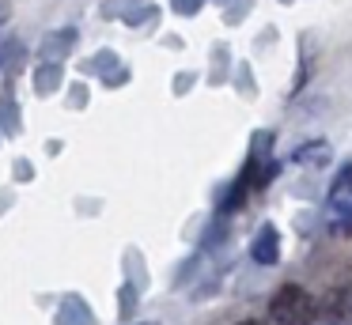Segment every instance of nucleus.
Returning a JSON list of instances; mask_svg holds the SVG:
<instances>
[{
    "mask_svg": "<svg viewBox=\"0 0 352 325\" xmlns=\"http://www.w3.org/2000/svg\"><path fill=\"white\" fill-rule=\"evenodd\" d=\"M269 314L280 325H311V322H318L322 306H318V299H314L311 291H303L299 284H284L280 291L273 295V302H269Z\"/></svg>",
    "mask_w": 352,
    "mask_h": 325,
    "instance_id": "f257e3e1",
    "label": "nucleus"
},
{
    "mask_svg": "<svg viewBox=\"0 0 352 325\" xmlns=\"http://www.w3.org/2000/svg\"><path fill=\"white\" fill-rule=\"evenodd\" d=\"M254 261H261V265L276 261V231L273 227H265V231L258 234V242H254Z\"/></svg>",
    "mask_w": 352,
    "mask_h": 325,
    "instance_id": "f03ea898",
    "label": "nucleus"
},
{
    "mask_svg": "<svg viewBox=\"0 0 352 325\" xmlns=\"http://www.w3.org/2000/svg\"><path fill=\"white\" fill-rule=\"evenodd\" d=\"M292 159H296V163H326V159H329V144H322V140L303 144Z\"/></svg>",
    "mask_w": 352,
    "mask_h": 325,
    "instance_id": "7ed1b4c3",
    "label": "nucleus"
},
{
    "mask_svg": "<svg viewBox=\"0 0 352 325\" xmlns=\"http://www.w3.org/2000/svg\"><path fill=\"white\" fill-rule=\"evenodd\" d=\"M349 189H352V166H344V170L337 174L333 189H329V201H333V204H341L344 197H349Z\"/></svg>",
    "mask_w": 352,
    "mask_h": 325,
    "instance_id": "20e7f679",
    "label": "nucleus"
},
{
    "mask_svg": "<svg viewBox=\"0 0 352 325\" xmlns=\"http://www.w3.org/2000/svg\"><path fill=\"white\" fill-rule=\"evenodd\" d=\"M23 57V45H19V38H8V42H0V68L8 65V60Z\"/></svg>",
    "mask_w": 352,
    "mask_h": 325,
    "instance_id": "39448f33",
    "label": "nucleus"
},
{
    "mask_svg": "<svg viewBox=\"0 0 352 325\" xmlns=\"http://www.w3.org/2000/svg\"><path fill=\"white\" fill-rule=\"evenodd\" d=\"M8 15H12V4L8 0H0V23H8Z\"/></svg>",
    "mask_w": 352,
    "mask_h": 325,
    "instance_id": "423d86ee",
    "label": "nucleus"
},
{
    "mask_svg": "<svg viewBox=\"0 0 352 325\" xmlns=\"http://www.w3.org/2000/svg\"><path fill=\"white\" fill-rule=\"evenodd\" d=\"M243 325H258V322H243Z\"/></svg>",
    "mask_w": 352,
    "mask_h": 325,
    "instance_id": "0eeeda50",
    "label": "nucleus"
}]
</instances>
